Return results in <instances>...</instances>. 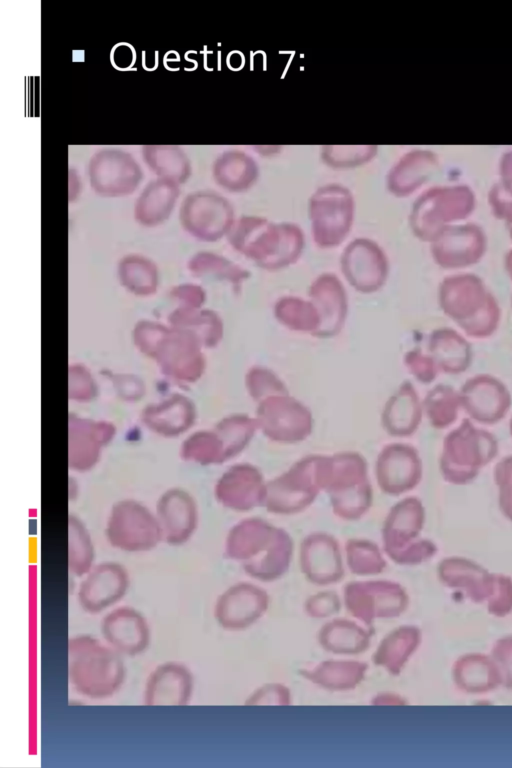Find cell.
Wrapping results in <instances>:
<instances>
[{
	"instance_id": "21",
	"label": "cell",
	"mask_w": 512,
	"mask_h": 768,
	"mask_svg": "<svg viewBox=\"0 0 512 768\" xmlns=\"http://www.w3.org/2000/svg\"><path fill=\"white\" fill-rule=\"evenodd\" d=\"M341 610V599L333 591H321L308 597L304 602V612L310 618L324 619L336 615Z\"/></svg>"
},
{
	"instance_id": "9",
	"label": "cell",
	"mask_w": 512,
	"mask_h": 768,
	"mask_svg": "<svg viewBox=\"0 0 512 768\" xmlns=\"http://www.w3.org/2000/svg\"><path fill=\"white\" fill-rule=\"evenodd\" d=\"M353 201L349 191L339 185L320 188L311 200V215L321 235L344 232L352 219Z\"/></svg>"
},
{
	"instance_id": "4",
	"label": "cell",
	"mask_w": 512,
	"mask_h": 768,
	"mask_svg": "<svg viewBox=\"0 0 512 768\" xmlns=\"http://www.w3.org/2000/svg\"><path fill=\"white\" fill-rule=\"evenodd\" d=\"M267 592L250 583H238L225 590L216 600L214 617L227 631H242L259 621L267 612Z\"/></svg>"
},
{
	"instance_id": "18",
	"label": "cell",
	"mask_w": 512,
	"mask_h": 768,
	"mask_svg": "<svg viewBox=\"0 0 512 768\" xmlns=\"http://www.w3.org/2000/svg\"><path fill=\"white\" fill-rule=\"evenodd\" d=\"M122 283L138 295H148L157 286V271L154 265L140 257H129L123 260L119 267Z\"/></svg>"
},
{
	"instance_id": "2",
	"label": "cell",
	"mask_w": 512,
	"mask_h": 768,
	"mask_svg": "<svg viewBox=\"0 0 512 768\" xmlns=\"http://www.w3.org/2000/svg\"><path fill=\"white\" fill-rule=\"evenodd\" d=\"M343 603L352 617L371 626L376 620L398 617L407 605V598L394 583L351 582L344 587Z\"/></svg>"
},
{
	"instance_id": "1",
	"label": "cell",
	"mask_w": 512,
	"mask_h": 768,
	"mask_svg": "<svg viewBox=\"0 0 512 768\" xmlns=\"http://www.w3.org/2000/svg\"><path fill=\"white\" fill-rule=\"evenodd\" d=\"M68 678L83 697L103 700L122 687L126 668L123 656L105 641L90 635H77L67 643Z\"/></svg>"
},
{
	"instance_id": "8",
	"label": "cell",
	"mask_w": 512,
	"mask_h": 768,
	"mask_svg": "<svg viewBox=\"0 0 512 768\" xmlns=\"http://www.w3.org/2000/svg\"><path fill=\"white\" fill-rule=\"evenodd\" d=\"M128 587V576L120 566L103 564L94 569L80 585L78 603L85 612L98 614L118 603Z\"/></svg>"
},
{
	"instance_id": "7",
	"label": "cell",
	"mask_w": 512,
	"mask_h": 768,
	"mask_svg": "<svg viewBox=\"0 0 512 768\" xmlns=\"http://www.w3.org/2000/svg\"><path fill=\"white\" fill-rule=\"evenodd\" d=\"M194 677L183 663L166 661L148 675L143 689L146 706H183L192 699Z\"/></svg>"
},
{
	"instance_id": "17",
	"label": "cell",
	"mask_w": 512,
	"mask_h": 768,
	"mask_svg": "<svg viewBox=\"0 0 512 768\" xmlns=\"http://www.w3.org/2000/svg\"><path fill=\"white\" fill-rule=\"evenodd\" d=\"M431 158L423 151H413L404 155L388 174V186L394 193H404L413 187L429 168Z\"/></svg>"
},
{
	"instance_id": "12",
	"label": "cell",
	"mask_w": 512,
	"mask_h": 768,
	"mask_svg": "<svg viewBox=\"0 0 512 768\" xmlns=\"http://www.w3.org/2000/svg\"><path fill=\"white\" fill-rule=\"evenodd\" d=\"M373 630L348 619L336 618L326 622L318 631V643L323 650L336 655H359L371 645Z\"/></svg>"
},
{
	"instance_id": "6",
	"label": "cell",
	"mask_w": 512,
	"mask_h": 768,
	"mask_svg": "<svg viewBox=\"0 0 512 768\" xmlns=\"http://www.w3.org/2000/svg\"><path fill=\"white\" fill-rule=\"evenodd\" d=\"M103 640L122 656L143 653L151 640L147 619L137 609L120 606L109 611L101 621Z\"/></svg>"
},
{
	"instance_id": "13",
	"label": "cell",
	"mask_w": 512,
	"mask_h": 768,
	"mask_svg": "<svg viewBox=\"0 0 512 768\" xmlns=\"http://www.w3.org/2000/svg\"><path fill=\"white\" fill-rule=\"evenodd\" d=\"M180 191L178 184L156 179L148 183L135 204V219L142 225L155 226L165 221L173 211Z\"/></svg>"
},
{
	"instance_id": "3",
	"label": "cell",
	"mask_w": 512,
	"mask_h": 768,
	"mask_svg": "<svg viewBox=\"0 0 512 768\" xmlns=\"http://www.w3.org/2000/svg\"><path fill=\"white\" fill-rule=\"evenodd\" d=\"M142 175L135 159L119 149H102L91 157L88 164L91 187L105 197L132 194L139 186Z\"/></svg>"
},
{
	"instance_id": "11",
	"label": "cell",
	"mask_w": 512,
	"mask_h": 768,
	"mask_svg": "<svg viewBox=\"0 0 512 768\" xmlns=\"http://www.w3.org/2000/svg\"><path fill=\"white\" fill-rule=\"evenodd\" d=\"M368 671L366 662L357 660H325L315 666L304 668L299 674L312 684L330 691L347 692L354 690Z\"/></svg>"
},
{
	"instance_id": "16",
	"label": "cell",
	"mask_w": 512,
	"mask_h": 768,
	"mask_svg": "<svg viewBox=\"0 0 512 768\" xmlns=\"http://www.w3.org/2000/svg\"><path fill=\"white\" fill-rule=\"evenodd\" d=\"M417 643L413 628L400 627L382 638L374 654L373 663L396 675L400 672Z\"/></svg>"
},
{
	"instance_id": "15",
	"label": "cell",
	"mask_w": 512,
	"mask_h": 768,
	"mask_svg": "<svg viewBox=\"0 0 512 768\" xmlns=\"http://www.w3.org/2000/svg\"><path fill=\"white\" fill-rule=\"evenodd\" d=\"M142 156L150 170L161 179L179 185L190 176V161L179 146L145 145L142 147Z\"/></svg>"
},
{
	"instance_id": "23",
	"label": "cell",
	"mask_w": 512,
	"mask_h": 768,
	"mask_svg": "<svg viewBox=\"0 0 512 768\" xmlns=\"http://www.w3.org/2000/svg\"><path fill=\"white\" fill-rule=\"evenodd\" d=\"M112 53L121 55V57H111V61H113L114 65L118 66V68L123 69L124 66L129 67L134 62V50L127 44H119L114 48Z\"/></svg>"
},
{
	"instance_id": "10",
	"label": "cell",
	"mask_w": 512,
	"mask_h": 768,
	"mask_svg": "<svg viewBox=\"0 0 512 768\" xmlns=\"http://www.w3.org/2000/svg\"><path fill=\"white\" fill-rule=\"evenodd\" d=\"M301 569L307 579L319 586L337 583L344 570L337 544L330 538L312 537L301 549Z\"/></svg>"
},
{
	"instance_id": "22",
	"label": "cell",
	"mask_w": 512,
	"mask_h": 768,
	"mask_svg": "<svg viewBox=\"0 0 512 768\" xmlns=\"http://www.w3.org/2000/svg\"><path fill=\"white\" fill-rule=\"evenodd\" d=\"M289 688L281 683H267L253 691L246 699V705H290Z\"/></svg>"
},
{
	"instance_id": "5",
	"label": "cell",
	"mask_w": 512,
	"mask_h": 768,
	"mask_svg": "<svg viewBox=\"0 0 512 768\" xmlns=\"http://www.w3.org/2000/svg\"><path fill=\"white\" fill-rule=\"evenodd\" d=\"M232 209L223 197L212 192L188 195L180 209V221L190 234L201 239H215L230 226Z\"/></svg>"
},
{
	"instance_id": "14",
	"label": "cell",
	"mask_w": 512,
	"mask_h": 768,
	"mask_svg": "<svg viewBox=\"0 0 512 768\" xmlns=\"http://www.w3.org/2000/svg\"><path fill=\"white\" fill-rule=\"evenodd\" d=\"M215 181L230 191L249 188L258 177V166L254 159L238 150H229L217 157L213 164Z\"/></svg>"
},
{
	"instance_id": "20",
	"label": "cell",
	"mask_w": 512,
	"mask_h": 768,
	"mask_svg": "<svg viewBox=\"0 0 512 768\" xmlns=\"http://www.w3.org/2000/svg\"><path fill=\"white\" fill-rule=\"evenodd\" d=\"M350 570L358 575L378 574L384 569V559L377 547L364 542H352L347 546Z\"/></svg>"
},
{
	"instance_id": "19",
	"label": "cell",
	"mask_w": 512,
	"mask_h": 768,
	"mask_svg": "<svg viewBox=\"0 0 512 768\" xmlns=\"http://www.w3.org/2000/svg\"><path fill=\"white\" fill-rule=\"evenodd\" d=\"M377 153V147L372 145L357 146H323L321 158L333 168H352L369 162Z\"/></svg>"
}]
</instances>
